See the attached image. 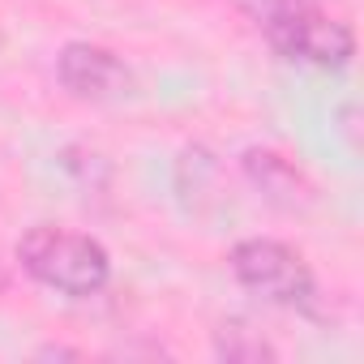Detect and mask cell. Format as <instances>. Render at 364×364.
Segmentation results:
<instances>
[{
	"mask_svg": "<svg viewBox=\"0 0 364 364\" xmlns=\"http://www.w3.org/2000/svg\"><path fill=\"white\" fill-rule=\"evenodd\" d=\"M18 262L35 283L52 287L60 296H73V300L99 296L112 279V257L95 236L48 228V223L31 228L18 240Z\"/></svg>",
	"mask_w": 364,
	"mask_h": 364,
	"instance_id": "6da1fadb",
	"label": "cell"
},
{
	"mask_svg": "<svg viewBox=\"0 0 364 364\" xmlns=\"http://www.w3.org/2000/svg\"><path fill=\"white\" fill-rule=\"evenodd\" d=\"M215 351L228 355V360H274V347H266L262 338H236V330L232 334H219Z\"/></svg>",
	"mask_w": 364,
	"mask_h": 364,
	"instance_id": "52a82bcc",
	"label": "cell"
},
{
	"mask_svg": "<svg viewBox=\"0 0 364 364\" xmlns=\"http://www.w3.org/2000/svg\"><path fill=\"white\" fill-rule=\"evenodd\" d=\"M266 43L291 60V65H309V69H347V60L355 56V35L347 22L330 18L321 5L300 9L283 22L266 26Z\"/></svg>",
	"mask_w": 364,
	"mask_h": 364,
	"instance_id": "3957f363",
	"label": "cell"
},
{
	"mask_svg": "<svg viewBox=\"0 0 364 364\" xmlns=\"http://www.w3.org/2000/svg\"><path fill=\"white\" fill-rule=\"evenodd\" d=\"M245 171H249V180L274 202V206H283V210H296L313 189H309V180L283 159V154H274V150H249L245 154Z\"/></svg>",
	"mask_w": 364,
	"mask_h": 364,
	"instance_id": "5b68a950",
	"label": "cell"
},
{
	"mask_svg": "<svg viewBox=\"0 0 364 364\" xmlns=\"http://www.w3.org/2000/svg\"><path fill=\"white\" fill-rule=\"evenodd\" d=\"M232 274H236L240 287H249L266 304L296 309V313H313L317 309L313 270L304 266V257L296 249H287L279 240H266V236L240 240L232 249Z\"/></svg>",
	"mask_w": 364,
	"mask_h": 364,
	"instance_id": "7a4b0ae2",
	"label": "cell"
},
{
	"mask_svg": "<svg viewBox=\"0 0 364 364\" xmlns=\"http://www.w3.org/2000/svg\"><path fill=\"white\" fill-rule=\"evenodd\" d=\"M56 77L82 103H107V99L129 95V86H133L124 60L99 43H69L56 56Z\"/></svg>",
	"mask_w": 364,
	"mask_h": 364,
	"instance_id": "277c9868",
	"label": "cell"
},
{
	"mask_svg": "<svg viewBox=\"0 0 364 364\" xmlns=\"http://www.w3.org/2000/svg\"><path fill=\"white\" fill-rule=\"evenodd\" d=\"M236 5H240V14H249L266 31L270 22H283V18H291L300 9H313V5H321V0H236Z\"/></svg>",
	"mask_w": 364,
	"mask_h": 364,
	"instance_id": "8992f818",
	"label": "cell"
}]
</instances>
